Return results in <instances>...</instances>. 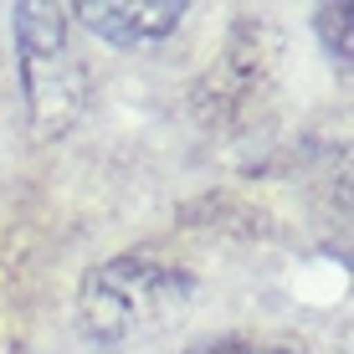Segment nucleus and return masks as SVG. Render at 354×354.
Wrapping results in <instances>:
<instances>
[{
    "label": "nucleus",
    "mask_w": 354,
    "mask_h": 354,
    "mask_svg": "<svg viewBox=\"0 0 354 354\" xmlns=\"http://www.w3.org/2000/svg\"><path fill=\"white\" fill-rule=\"evenodd\" d=\"M190 298H195V283L185 267L160 257H108L82 277L77 319L88 339L118 349L169 328L190 308Z\"/></svg>",
    "instance_id": "obj_1"
},
{
    "label": "nucleus",
    "mask_w": 354,
    "mask_h": 354,
    "mask_svg": "<svg viewBox=\"0 0 354 354\" xmlns=\"http://www.w3.org/2000/svg\"><path fill=\"white\" fill-rule=\"evenodd\" d=\"M10 31H16V67H21L31 133L52 144L82 118L93 93L88 67L67 41V6L21 0V6H10Z\"/></svg>",
    "instance_id": "obj_2"
},
{
    "label": "nucleus",
    "mask_w": 354,
    "mask_h": 354,
    "mask_svg": "<svg viewBox=\"0 0 354 354\" xmlns=\"http://www.w3.org/2000/svg\"><path fill=\"white\" fill-rule=\"evenodd\" d=\"M67 16H77L93 36L113 46H154L169 31H180L185 6L180 0H77L67 6Z\"/></svg>",
    "instance_id": "obj_3"
},
{
    "label": "nucleus",
    "mask_w": 354,
    "mask_h": 354,
    "mask_svg": "<svg viewBox=\"0 0 354 354\" xmlns=\"http://www.w3.org/2000/svg\"><path fill=\"white\" fill-rule=\"evenodd\" d=\"M349 16H354V6H324L319 10V31H324L328 52H334V62H349Z\"/></svg>",
    "instance_id": "obj_4"
},
{
    "label": "nucleus",
    "mask_w": 354,
    "mask_h": 354,
    "mask_svg": "<svg viewBox=\"0 0 354 354\" xmlns=\"http://www.w3.org/2000/svg\"><path fill=\"white\" fill-rule=\"evenodd\" d=\"M201 354H298V349H288V344H257V339H221V344H211Z\"/></svg>",
    "instance_id": "obj_5"
}]
</instances>
